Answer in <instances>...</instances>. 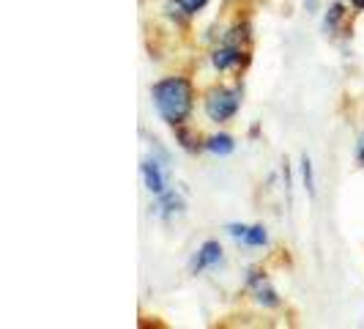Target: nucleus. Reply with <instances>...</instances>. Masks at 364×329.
Segmentation results:
<instances>
[{"instance_id":"8","label":"nucleus","mask_w":364,"mask_h":329,"mask_svg":"<svg viewBox=\"0 0 364 329\" xmlns=\"http://www.w3.org/2000/svg\"><path fill=\"white\" fill-rule=\"evenodd\" d=\"M346 17V6L343 3H331L326 9V17H323V31H326L328 36H334L337 33V28H340V22Z\"/></svg>"},{"instance_id":"13","label":"nucleus","mask_w":364,"mask_h":329,"mask_svg":"<svg viewBox=\"0 0 364 329\" xmlns=\"http://www.w3.org/2000/svg\"><path fill=\"white\" fill-rule=\"evenodd\" d=\"M356 162L364 167V132L359 135V143H356Z\"/></svg>"},{"instance_id":"11","label":"nucleus","mask_w":364,"mask_h":329,"mask_svg":"<svg viewBox=\"0 0 364 329\" xmlns=\"http://www.w3.org/2000/svg\"><path fill=\"white\" fill-rule=\"evenodd\" d=\"M208 3H211V0H176V6L181 9L186 17H195V14H198V11H203Z\"/></svg>"},{"instance_id":"7","label":"nucleus","mask_w":364,"mask_h":329,"mask_svg":"<svg viewBox=\"0 0 364 329\" xmlns=\"http://www.w3.org/2000/svg\"><path fill=\"white\" fill-rule=\"evenodd\" d=\"M205 151H211V154H217V157H228V154H233L236 151V140L230 137V135H211L208 140H205Z\"/></svg>"},{"instance_id":"4","label":"nucleus","mask_w":364,"mask_h":329,"mask_svg":"<svg viewBox=\"0 0 364 329\" xmlns=\"http://www.w3.org/2000/svg\"><path fill=\"white\" fill-rule=\"evenodd\" d=\"M140 173H143V179H146L148 192H154V195H164V192H167V170H164V164L159 162L156 157L143 160Z\"/></svg>"},{"instance_id":"1","label":"nucleus","mask_w":364,"mask_h":329,"mask_svg":"<svg viewBox=\"0 0 364 329\" xmlns=\"http://www.w3.org/2000/svg\"><path fill=\"white\" fill-rule=\"evenodd\" d=\"M151 99L164 124L181 127L195 108V88L186 77H164L151 85Z\"/></svg>"},{"instance_id":"6","label":"nucleus","mask_w":364,"mask_h":329,"mask_svg":"<svg viewBox=\"0 0 364 329\" xmlns=\"http://www.w3.org/2000/svg\"><path fill=\"white\" fill-rule=\"evenodd\" d=\"M219 261H222V244L214 241V239H208V241H203L200 250H198L195 258H192V274L205 272V269L217 266Z\"/></svg>"},{"instance_id":"12","label":"nucleus","mask_w":364,"mask_h":329,"mask_svg":"<svg viewBox=\"0 0 364 329\" xmlns=\"http://www.w3.org/2000/svg\"><path fill=\"white\" fill-rule=\"evenodd\" d=\"M301 179H304V189L315 195V176H312V162L310 157H301Z\"/></svg>"},{"instance_id":"14","label":"nucleus","mask_w":364,"mask_h":329,"mask_svg":"<svg viewBox=\"0 0 364 329\" xmlns=\"http://www.w3.org/2000/svg\"><path fill=\"white\" fill-rule=\"evenodd\" d=\"M350 6H353L356 11H364V0H350Z\"/></svg>"},{"instance_id":"9","label":"nucleus","mask_w":364,"mask_h":329,"mask_svg":"<svg viewBox=\"0 0 364 329\" xmlns=\"http://www.w3.org/2000/svg\"><path fill=\"white\" fill-rule=\"evenodd\" d=\"M159 209H162L164 219H170L173 214H181L183 212V201L176 192H164V195H159Z\"/></svg>"},{"instance_id":"3","label":"nucleus","mask_w":364,"mask_h":329,"mask_svg":"<svg viewBox=\"0 0 364 329\" xmlns=\"http://www.w3.org/2000/svg\"><path fill=\"white\" fill-rule=\"evenodd\" d=\"M247 291L255 296L257 305H263V308H279V293L274 291L269 277L260 272V269H250L247 272Z\"/></svg>"},{"instance_id":"5","label":"nucleus","mask_w":364,"mask_h":329,"mask_svg":"<svg viewBox=\"0 0 364 329\" xmlns=\"http://www.w3.org/2000/svg\"><path fill=\"white\" fill-rule=\"evenodd\" d=\"M247 61V53L241 50V44H233V41H225L222 47H217L211 53V63L219 72H228V69H236Z\"/></svg>"},{"instance_id":"10","label":"nucleus","mask_w":364,"mask_h":329,"mask_svg":"<svg viewBox=\"0 0 364 329\" xmlns=\"http://www.w3.org/2000/svg\"><path fill=\"white\" fill-rule=\"evenodd\" d=\"M241 241H244V244H250V247H263V244H269V234H266V228H263V225H250Z\"/></svg>"},{"instance_id":"2","label":"nucleus","mask_w":364,"mask_h":329,"mask_svg":"<svg viewBox=\"0 0 364 329\" xmlns=\"http://www.w3.org/2000/svg\"><path fill=\"white\" fill-rule=\"evenodd\" d=\"M203 108H205L208 121H214V124H225V121H230V118L238 113V108H241V88L217 85V88H211V91L205 93Z\"/></svg>"}]
</instances>
